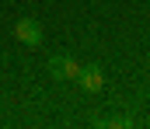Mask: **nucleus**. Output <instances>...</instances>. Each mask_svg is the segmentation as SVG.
Segmentation results:
<instances>
[{"instance_id": "f257e3e1", "label": "nucleus", "mask_w": 150, "mask_h": 129, "mask_svg": "<svg viewBox=\"0 0 150 129\" xmlns=\"http://www.w3.org/2000/svg\"><path fill=\"white\" fill-rule=\"evenodd\" d=\"M14 39L21 45H28V49H38L42 45V25L35 18H18L14 21Z\"/></svg>"}, {"instance_id": "f03ea898", "label": "nucleus", "mask_w": 150, "mask_h": 129, "mask_svg": "<svg viewBox=\"0 0 150 129\" xmlns=\"http://www.w3.org/2000/svg\"><path fill=\"white\" fill-rule=\"evenodd\" d=\"M49 73H52L56 80H77V73H80V63H77L74 56L59 52V56H52V59H49Z\"/></svg>"}, {"instance_id": "7ed1b4c3", "label": "nucleus", "mask_w": 150, "mask_h": 129, "mask_svg": "<svg viewBox=\"0 0 150 129\" xmlns=\"http://www.w3.org/2000/svg\"><path fill=\"white\" fill-rule=\"evenodd\" d=\"M77 84L84 87L87 94H98L101 87H105V73H101V66H80V73H77Z\"/></svg>"}, {"instance_id": "20e7f679", "label": "nucleus", "mask_w": 150, "mask_h": 129, "mask_svg": "<svg viewBox=\"0 0 150 129\" xmlns=\"http://www.w3.org/2000/svg\"><path fill=\"white\" fill-rule=\"evenodd\" d=\"M98 126H133V119H129V115H115V119H108V122H98Z\"/></svg>"}]
</instances>
